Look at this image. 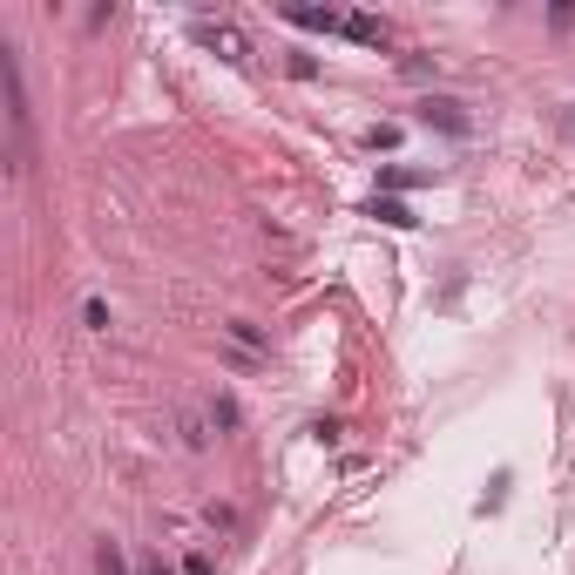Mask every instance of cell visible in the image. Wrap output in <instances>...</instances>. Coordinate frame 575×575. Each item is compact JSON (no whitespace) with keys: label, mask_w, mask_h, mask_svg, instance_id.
I'll use <instances>...</instances> for the list:
<instances>
[{"label":"cell","mask_w":575,"mask_h":575,"mask_svg":"<svg viewBox=\"0 0 575 575\" xmlns=\"http://www.w3.org/2000/svg\"><path fill=\"white\" fill-rule=\"evenodd\" d=\"M0 74H8V170L27 176L34 170V108H27V82H21V55L0 42Z\"/></svg>","instance_id":"obj_1"},{"label":"cell","mask_w":575,"mask_h":575,"mask_svg":"<svg viewBox=\"0 0 575 575\" xmlns=\"http://www.w3.org/2000/svg\"><path fill=\"white\" fill-rule=\"evenodd\" d=\"M285 21L304 27V34H338V42H359V48H387L393 42L379 14H353V8H285Z\"/></svg>","instance_id":"obj_2"},{"label":"cell","mask_w":575,"mask_h":575,"mask_svg":"<svg viewBox=\"0 0 575 575\" xmlns=\"http://www.w3.org/2000/svg\"><path fill=\"white\" fill-rule=\"evenodd\" d=\"M197 42L210 55H223V61H251V42H244L238 27H223V21H197Z\"/></svg>","instance_id":"obj_3"},{"label":"cell","mask_w":575,"mask_h":575,"mask_svg":"<svg viewBox=\"0 0 575 575\" xmlns=\"http://www.w3.org/2000/svg\"><path fill=\"white\" fill-rule=\"evenodd\" d=\"M419 123H434V129H447V136H468L474 123H468V115H460V102H419Z\"/></svg>","instance_id":"obj_4"},{"label":"cell","mask_w":575,"mask_h":575,"mask_svg":"<svg viewBox=\"0 0 575 575\" xmlns=\"http://www.w3.org/2000/svg\"><path fill=\"white\" fill-rule=\"evenodd\" d=\"M372 217H379V223H393V230H413V223H419L400 197H372Z\"/></svg>","instance_id":"obj_5"},{"label":"cell","mask_w":575,"mask_h":575,"mask_svg":"<svg viewBox=\"0 0 575 575\" xmlns=\"http://www.w3.org/2000/svg\"><path fill=\"white\" fill-rule=\"evenodd\" d=\"M82 325H89V332H108V304H102V298H82Z\"/></svg>","instance_id":"obj_6"},{"label":"cell","mask_w":575,"mask_h":575,"mask_svg":"<svg viewBox=\"0 0 575 575\" xmlns=\"http://www.w3.org/2000/svg\"><path fill=\"white\" fill-rule=\"evenodd\" d=\"M95 568H102V575H129V568H123V549H115V542L95 549Z\"/></svg>","instance_id":"obj_7"},{"label":"cell","mask_w":575,"mask_h":575,"mask_svg":"<svg viewBox=\"0 0 575 575\" xmlns=\"http://www.w3.org/2000/svg\"><path fill=\"white\" fill-rule=\"evenodd\" d=\"M387 183H393V189H413V183H434V176H427V170H387Z\"/></svg>","instance_id":"obj_8"},{"label":"cell","mask_w":575,"mask_h":575,"mask_svg":"<svg viewBox=\"0 0 575 575\" xmlns=\"http://www.w3.org/2000/svg\"><path fill=\"white\" fill-rule=\"evenodd\" d=\"M555 129H562V142H575V102H568V108H555Z\"/></svg>","instance_id":"obj_9"},{"label":"cell","mask_w":575,"mask_h":575,"mask_svg":"<svg viewBox=\"0 0 575 575\" xmlns=\"http://www.w3.org/2000/svg\"><path fill=\"white\" fill-rule=\"evenodd\" d=\"M142 575H176V568H163V562H157V555H149V562H142Z\"/></svg>","instance_id":"obj_10"}]
</instances>
